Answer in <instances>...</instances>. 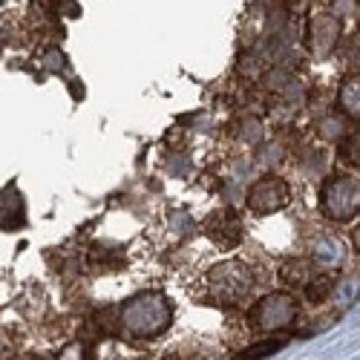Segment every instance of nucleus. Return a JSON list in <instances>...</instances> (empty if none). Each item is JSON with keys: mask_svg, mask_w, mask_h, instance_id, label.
<instances>
[{"mask_svg": "<svg viewBox=\"0 0 360 360\" xmlns=\"http://www.w3.org/2000/svg\"><path fill=\"white\" fill-rule=\"evenodd\" d=\"M118 317L130 338H156L173 323V303L162 291H139L122 306Z\"/></svg>", "mask_w": 360, "mask_h": 360, "instance_id": "f257e3e1", "label": "nucleus"}, {"mask_svg": "<svg viewBox=\"0 0 360 360\" xmlns=\"http://www.w3.org/2000/svg\"><path fill=\"white\" fill-rule=\"evenodd\" d=\"M254 288V274L245 262L228 259L207 268L202 277V297L214 306H239Z\"/></svg>", "mask_w": 360, "mask_h": 360, "instance_id": "f03ea898", "label": "nucleus"}, {"mask_svg": "<svg viewBox=\"0 0 360 360\" xmlns=\"http://www.w3.org/2000/svg\"><path fill=\"white\" fill-rule=\"evenodd\" d=\"M320 207L328 219L335 222H352L360 211V188L354 176H335L323 185Z\"/></svg>", "mask_w": 360, "mask_h": 360, "instance_id": "7ed1b4c3", "label": "nucleus"}, {"mask_svg": "<svg viewBox=\"0 0 360 360\" xmlns=\"http://www.w3.org/2000/svg\"><path fill=\"white\" fill-rule=\"evenodd\" d=\"M297 303L294 297L285 291H274V294H265L259 303L251 309L248 320L257 332H283V328L294 326L297 320Z\"/></svg>", "mask_w": 360, "mask_h": 360, "instance_id": "20e7f679", "label": "nucleus"}, {"mask_svg": "<svg viewBox=\"0 0 360 360\" xmlns=\"http://www.w3.org/2000/svg\"><path fill=\"white\" fill-rule=\"evenodd\" d=\"M291 202V188L285 185V179L280 176H265L259 182L251 185L248 191V205L254 214H277Z\"/></svg>", "mask_w": 360, "mask_h": 360, "instance_id": "39448f33", "label": "nucleus"}, {"mask_svg": "<svg viewBox=\"0 0 360 360\" xmlns=\"http://www.w3.org/2000/svg\"><path fill=\"white\" fill-rule=\"evenodd\" d=\"M205 233L211 236L219 248H233L243 243V219H239L236 211L225 207V211H217L205 222Z\"/></svg>", "mask_w": 360, "mask_h": 360, "instance_id": "423d86ee", "label": "nucleus"}, {"mask_svg": "<svg viewBox=\"0 0 360 360\" xmlns=\"http://www.w3.org/2000/svg\"><path fill=\"white\" fill-rule=\"evenodd\" d=\"M26 219V207L23 196L15 188L0 191V228H20Z\"/></svg>", "mask_w": 360, "mask_h": 360, "instance_id": "0eeeda50", "label": "nucleus"}, {"mask_svg": "<svg viewBox=\"0 0 360 360\" xmlns=\"http://www.w3.org/2000/svg\"><path fill=\"white\" fill-rule=\"evenodd\" d=\"M338 35H340L338 18H332V15H317V18L311 20V46H314L317 55L328 52V46L338 41Z\"/></svg>", "mask_w": 360, "mask_h": 360, "instance_id": "6e6552de", "label": "nucleus"}, {"mask_svg": "<svg viewBox=\"0 0 360 360\" xmlns=\"http://www.w3.org/2000/svg\"><path fill=\"white\" fill-rule=\"evenodd\" d=\"M314 274H317V271H314V262L306 259V257H294V259H288V262L283 265V271H280L283 283H285V285H294V288H303Z\"/></svg>", "mask_w": 360, "mask_h": 360, "instance_id": "1a4fd4ad", "label": "nucleus"}, {"mask_svg": "<svg viewBox=\"0 0 360 360\" xmlns=\"http://www.w3.org/2000/svg\"><path fill=\"white\" fill-rule=\"evenodd\" d=\"M283 349V340H259L243 352H236V360H265V357H271Z\"/></svg>", "mask_w": 360, "mask_h": 360, "instance_id": "9d476101", "label": "nucleus"}, {"mask_svg": "<svg viewBox=\"0 0 360 360\" xmlns=\"http://www.w3.org/2000/svg\"><path fill=\"white\" fill-rule=\"evenodd\" d=\"M357 104H360V93H357V78H346L340 86V110L352 118H357Z\"/></svg>", "mask_w": 360, "mask_h": 360, "instance_id": "9b49d317", "label": "nucleus"}, {"mask_svg": "<svg viewBox=\"0 0 360 360\" xmlns=\"http://www.w3.org/2000/svg\"><path fill=\"white\" fill-rule=\"evenodd\" d=\"M332 277L328 274H314L303 288H306V297L311 300V303H323V300L328 297V291H332Z\"/></svg>", "mask_w": 360, "mask_h": 360, "instance_id": "f8f14e48", "label": "nucleus"}]
</instances>
